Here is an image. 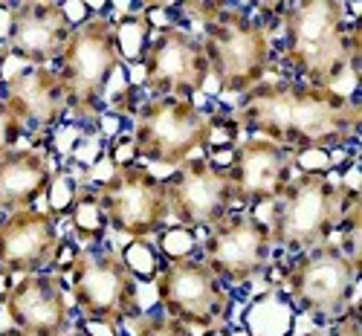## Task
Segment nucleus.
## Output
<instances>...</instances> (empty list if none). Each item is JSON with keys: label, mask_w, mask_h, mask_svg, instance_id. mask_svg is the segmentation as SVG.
<instances>
[{"label": "nucleus", "mask_w": 362, "mask_h": 336, "mask_svg": "<svg viewBox=\"0 0 362 336\" xmlns=\"http://www.w3.org/2000/svg\"><path fill=\"white\" fill-rule=\"evenodd\" d=\"M330 336H362V330H359V322H356V316H348L345 322H339V328L330 333Z\"/></svg>", "instance_id": "22"}, {"label": "nucleus", "mask_w": 362, "mask_h": 336, "mask_svg": "<svg viewBox=\"0 0 362 336\" xmlns=\"http://www.w3.org/2000/svg\"><path fill=\"white\" fill-rule=\"evenodd\" d=\"M168 212L186 229H215L238 206L229 168L209 160H189L165 180Z\"/></svg>", "instance_id": "10"}, {"label": "nucleus", "mask_w": 362, "mask_h": 336, "mask_svg": "<svg viewBox=\"0 0 362 336\" xmlns=\"http://www.w3.org/2000/svg\"><path fill=\"white\" fill-rule=\"evenodd\" d=\"M52 183V166L38 148H15L0 157V209H29L47 195Z\"/></svg>", "instance_id": "19"}, {"label": "nucleus", "mask_w": 362, "mask_h": 336, "mask_svg": "<svg viewBox=\"0 0 362 336\" xmlns=\"http://www.w3.org/2000/svg\"><path fill=\"white\" fill-rule=\"evenodd\" d=\"M136 336H194V333L168 316H154V319H142L136 325Z\"/></svg>", "instance_id": "20"}, {"label": "nucleus", "mask_w": 362, "mask_h": 336, "mask_svg": "<svg viewBox=\"0 0 362 336\" xmlns=\"http://www.w3.org/2000/svg\"><path fill=\"white\" fill-rule=\"evenodd\" d=\"M9 322L29 336H64L70 325V299L62 279L29 272L4 296Z\"/></svg>", "instance_id": "15"}, {"label": "nucleus", "mask_w": 362, "mask_h": 336, "mask_svg": "<svg viewBox=\"0 0 362 336\" xmlns=\"http://www.w3.org/2000/svg\"><path fill=\"white\" fill-rule=\"evenodd\" d=\"M142 79L160 99H192L209 81L203 41L186 29H163L142 52Z\"/></svg>", "instance_id": "11"}, {"label": "nucleus", "mask_w": 362, "mask_h": 336, "mask_svg": "<svg viewBox=\"0 0 362 336\" xmlns=\"http://www.w3.org/2000/svg\"><path fill=\"white\" fill-rule=\"evenodd\" d=\"M269 229L252 215H229L215 229H209L203 243L206 264L215 276L232 284H244L255 279L269 261Z\"/></svg>", "instance_id": "13"}, {"label": "nucleus", "mask_w": 362, "mask_h": 336, "mask_svg": "<svg viewBox=\"0 0 362 336\" xmlns=\"http://www.w3.org/2000/svg\"><path fill=\"white\" fill-rule=\"evenodd\" d=\"M70 293L84 319L122 325L139 311L134 267L119 253H78L70 264Z\"/></svg>", "instance_id": "7"}, {"label": "nucleus", "mask_w": 362, "mask_h": 336, "mask_svg": "<svg viewBox=\"0 0 362 336\" xmlns=\"http://www.w3.org/2000/svg\"><path fill=\"white\" fill-rule=\"evenodd\" d=\"M354 203V192L322 171H305L273 200V218L267 221L273 247L316 250L325 247Z\"/></svg>", "instance_id": "2"}, {"label": "nucleus", "mask_w": 362, "mask_h": 336, "mask_svg": "<svg viewBox=\"0 0 362 336\" xmlns=\"http://www.w3.org/2000/svg\"><path fill=\"white\" fill-rule=\"evenodd\" d=\"M0 336H29V333H23V330H18V328H12V330H4Z\"/></svg>", "instance_id": "23"}, {"label": "nucleus", "mask_w": 362, "mask_h": 336, "mask_svg": "<svg viewBox=\"0 0 362 336\" xmlns=\"http://www.w3.org/2000/svg\"><path fill=\"white\" fill-rule=\"evenodd\" d=\"M99 209L105 221L128 238H154L171 218L165 180L139 166H119L102 183Z\"/></svg>", "instance_id": "8"}, {"label": "nucleus", "mask_w": 362, "mask_h": 336, "mask_svg": "<svg viewBox=\"0 0 362 336\" xmlns=\"http://www.w3.org/2000/svg\"><path fill=\"white\" fill-rule=\"evenodd\" d=\"M337 0H305L284 18L287 61L313 87H330L356 55V29Z\"/></svg>", "instance_id": "3"}, {"label": "nucleus", "mask_w": 362, "mask_h": 336, "mask_svg": "<svg viewBox=\"0 0 362 336\" xmlns=\"http://www.w3.org/2000/svg\"><path fill=\"white\" fill-rule=\"evenodd\" d=\"M6 108L26 125H55L70 108L67 87L49 67H29L9 79L6 84Z\"/></svg>", "instance_id": "18"}, {"label": "nucleus", "mask_w": 362, "mask_h": 336, "mask_svg": "<svg viewBox=\"0 0 362 336\" xmlns=\"http://www.w3.org/2000/svg\"><path fill=\"white\" fill-rule=\"evenodd\" d=\"M212 119L189 99H154L134 122V148L151 163L183 166L212 142Z\"/></svg>", "instance_id": "6"}, {"label": "nucleus", "mask_w": 362, "mask_h": 336, "mask_svg": "<svg viewBox=\"0 0 362 336\" xmlns=\"http://www.w3.org/2000/svg\"><path fill=\"white\" fill-rule=\"evenodd\" d=\"M62 250L58 224L44 209H18L0 221V270L29 276L49 267Z\"/></svg>", "instance_id": "14"}, {"label": "nucleus", "mask_w": 362, "mask_h": 336, "mask_svg": "<svg viewBox=\"0 0 362 336\" xmlns=\"http://www.w3.org/2000/svg\"><path fill=\"white\" fill-rule=\"evenodd\" d=\"M238 119L290 148H337L356 137L362 108L334 87L269 84L247 93Z\"/></svg>", "instance_id": "1"}, {"label": "nucleus", "mask_w": 362, "mask_h": 336, "mask_svg": "<svg viewBox=\"0 0 362 336\" xmlns=\"http://www.w3.org/2000/svg\"><path fill=\"white\" fill-rule=\"evenodd\" d=\"M70 33L73 23L62 4H21L12 12L9 44L21 58L41 67L44 61L62 55Z\"/></svg>", "instance_id": "17"}, {"label": "nucleus", "mask_w": 362, "mask_h": 336, "mask_svg": "<svg viewBox=\"0 0 362 336\" xmlns=\"http://www.w3.org/2000/svg\"><path fill=\"white\" fill-rule=\"evenodd\" d=\"M203 50L209 76L226 93H250L273 67V44L267 29L238 12H221L206 21Z\"/></svg>", "instance_id": "5"}, {"label": "nucleus", "mask_w": 362, "mask_h": 336, "mask_svg": "<svg viewBox=\"0 0 362 336\" xmlns=\"http://www.w3.org/2000/svg\"><path fill=\"white\" fill-rule=\"evenodd\" d=\"M70 336H90V333H84V330H78V333H70Z\"/></svg>", "instance_id": "24"}, {"label": "nucleus", "mask_w": 362, "mask_h": 336, "mask_svg": "<svg viewBox=\"0 0 362 336\" xmlns=\"http://www.w3.org/2000/svg\"><path fill=\"white\" fill-rule=\"evenodd\" d=\"M21 134H23V125L18 122V116L6 108V102H0V157L15 151V142Z\"/></svg>", "instance_id": "21"}, {"label": "nucleus", "mask_w": 362, "mask_h": 336, "mask_svg": "<svg viewBox=\"0 0 362 336\" xmlns=\"http://www.w3.org/2000/svg\"><path fill=\"white\" fill-rule=\"evenodd\" d=\"M296 168V157L273 139L252 137L235 151V160L229 166L238 203H273L290 186Z\"/></svg>", "instance_id": "16"}, {"label": "nucleus", "mask_w": 362, "mask_h": 336, "mask_svg": "<svg viewBox=\"0 0 362 336\" xmlns=\"http://www.w3.org/2000/svg\"><path fill=\"white\" fill-rule=\"evenodd\" d=\"M62 76L67 99L76 116L99 113L107 81L122 64V38L110 18H87L73 26V33L62 50Z\"/></svg>", "instance_id": "4"}, {"label": "nucleus", "mask_w": 362, "mask_h": 336, "mask_svg": "<svg viewBox=\"0 0 362 336\" xmlns=\"http://www.w3.org/2000/svg\"><path fill=\"white\" fill-rule=\"evenodd\" d=\"M356 287V258L334 247H316L287 276L284 290L301 308L316 313H337L351 301Z\"/></svg>", "instance_id": "12"}, {"label": "nucleus", "mask_w": 362, "mask_h": 336, "mask_svg": "<svg viewBox=\"0 0 362 336\" xmlns=\"http://www.w3.org/2000/svg\"><path fill=\"white\" fill-rule=\"evenodd\" d=\"M157 299L168 319L194 328H215L226 319L229 293L221 279L197 258H174L157 272Z\"/></svg>", "instance_id": "9"}]
</instances>
